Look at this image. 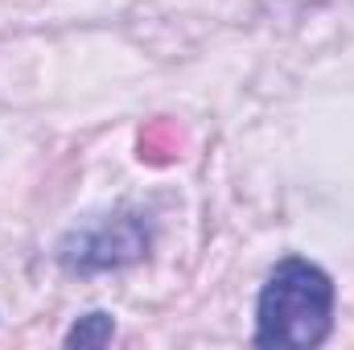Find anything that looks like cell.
I'll list each match as a JSON object with an SVG mask.
<instances>
[{
    "instance_id": "obj_1",
    "label": "cell",
    "mask_w": 354,
    "mask_h": 350,
    "mask_svg": "<svg viewBox=\"0 0 354 350\" xmlns=\"http://www.w3.org/2000/svg\"><path fill=\"white\" fill-rule=\"evenodd\" d=\"M330 326H334V280L309 260L276 264L260 293L256 342L309 350L330 338Z\"/></svg>"
},
{
    "instance_id": "obj_2",
    "label": "cell",
    "mask_w": 354,
    "mask_h": 350,
    "mask_svg": "<svg viewBox=\"0 0 354 350\" xmlns=\"http://www.w3.org/2000/svg\"><path fill=\"white\" fill-rule=\"evenodd\" d=\"M149 252V223L140 214H107L83 231L66 235L58 260L71 272H107L140 260Z\"/></svg>"
},
{
    "instance_id": "obj_3",
    "label": "cell",
    "mask_w": 354,
    "mask_h": 350,
    "mask_svg": "<svg viewBox=\"0 0 354 350\" xmlns=\"http://www.w3.org/2000/svg\"><path fill=\"white\" fill-rule=\"evenodd\" d=\"M111 334H115V326H111L107 313H87V317L66 334V347H107Z\"/></svg>"
}]
</instances>
